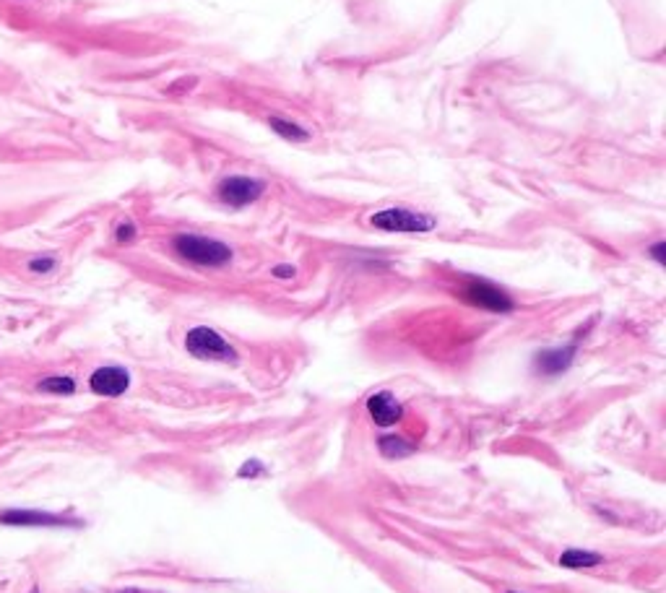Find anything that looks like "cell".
Returning <instances> with one entry per match:
<instances>
[{"label":"cell","mask_w":666,"mask_h":593,"mask_svg":"<svg viewBox=\"0 0 666 593\" xmlns=\"http://www.w3.org/2000/svg\"><path fill=\"white\" fill-rule=\"evenodd\" d=\"M175 253L185 261L195 263V265H209V268H219L232 261V247L211 237H201V234H177Z\"/></svg>","instance_id":"1"},{"label":"cell","mask_w":666,"mask_h":593,"mask_svg":"<svg viewBox=\"0 0 666 593\" xmlns=\"http://www.w3.org/2000/svg\"><path fill=\"white\" fill-rule=\"evenodd\" d=\"M185 349L195 359L203 362H237V351L232 344H227L219 333L209 328V326H198L185 336Z\"/></svg>","instance_id":"2"},{"label":"cell","mask_w":666,"mask_h":593,"mask_svg":"<svg viewBox=\"0 0 666 593\" xmlns=\"http://www.w3.org/2000/svg\"><path fill=\"white\" fill-rule=\"evenodd\" d=\"M369 224L375 229H383V232H406V234H414V232H432L438 227V219L430 216V213H420V211L411 209H383L378 213L369 216Z\"/></svg>","instance_id":"3"},{"label":"cell","mask_w":666,"mask_h":593,"mask_svg":"<svg viewBox=\"0 0 666 593\" xmlns=\"http://www.w3.org/2000/svg\"><path fill=\"white\" fill-rule=\"evenodd\" d=\"M264 192H265L264 180H255V177L247 175H232L224 177V180L219 182L216 195H219L222 203H227L232 209H243V206L255 203Z\"/></svg>","instance_id":"4"},{"label":"cell","mask_w":666,"mask_h":593,"mask_svg":"<svg viewBox=\"0 0 666 593\" xmlns=\"http://www.w3.org/2000/svg\"><path fill=\"white\" fill-rule=\"evenodd\" d=\"M463 299L473 307H482V310H490V313H510L515 307V302L500 286L482 279H472L463 286Z\"/></svg>","instance_id":"5"},{"label":"cell","mask_w":666,"mask_h":593,"mask_svg":"<svg viewBox=\"0 0 666 593\" xmlns=\"http://www.w3.org/2000/svg\"><path fill=\"white\" fill-rule=\"evenodd\" d=\"M0 524L3 525H36V528H73V525H84L76 518H66V515H55L47 510H3L0 513Z\"/></svg>","instance_id":"6"},{"label":"cell","mask_w":666,"mask_h":593,"mask_svg":"<svg viewBox=\"0 0 666 593\" xmlns=\"http://www.w3.org/2000/svg\"><path fill=\"white\" fill-rule=\"evenodd\" d=\"M88 388L97 393V396H107V399H115V396H123L125 390L130 388V375L125 367H99L91 372L88 378Z\"/></svg>","instance_id":"7"},{"label":"cell","mask_w":666,"mask_h":593,"mask_svg":"<svg viewBox=\"0 0 666 593\" xmlns=\"http://www.w3.org/2000/svg\"><path fill=\"white\" fill-rule=\"evenodd\" d=\"M368 414L378 427H390V424L401 421L403 406L390 393L380 390V393H375V396L368 399Z\"/></svg>","instance_id":"8"},{"label":"cell","mask_w":666,"mask_h":593,"mask_svg":"<svg viewBox=\"0 0 666 593\" xmlns=\"http://www.w3.org/2000/svg\"><path fill=\"white\" fill-rule=\"evenodd\" d=\"M573 359H576V344H570V347H557V349H544L539 351L536 357H534V367H536V372L539 375H560L565 372L567 367L573 365Z\"/></svg>","instance_id":"9"},{"label":"cell","mask_w":666,"mask_h":593,"mask_svg":"<svg viewBox=\"0 0 666 593\" xmlns=\"http://www.w3.org/2000/svg\"><path fill=\"white\" fill-rule=\"evenodd\" d=\"M268 125H271V130L284 140H292V143H299V140H307L310 139V130H305L302 125L292 120H284V118H268Z\"/></svg>","instance_id":"10"},{"label":"cell","mask_w":666,"mask_h":593,"mask_svg":"<svg viewBox=\"0 0 666 593\" xmlns=\"http://www.w3.org/2000/svg\"><path fill=\"white\" fill-rule=\"evenodd\" d=\"M604 559L601 555H594V552H586V549H567L560 555V565L562 567H570V570H583V567H597L601 565Z\"/></svg>","instance_id":"11"},{"label":"cell","mask_w":666,"mask_h":593,"mask_svg":"<svg viewBox=\"0 0 666 593\" xmlns=\"http://www.w3.org/2000/svg\"><path fill=\"white\" fill-rule=\"evenodd\" d=\"M380 453L386 455V458H403V455H411L414 453V448L406 442V440H401V437H393V435H386V437H380Z\"/></svg>","instance_id":"12"},{"label":"cell","mask_w":666,"mask_h":593,"mask_svg":"<svg viewBox=\"0 0 666 593\" xmlns=\"http://www.w3.org/2000/svg\"><path fill=\"white\" fill-rule=\"evenodd\" d=\"M42 393H60V396H70L76 393V380L73 378H45L36 385Z\"/></svg>","instance_id":"13"},{"label":"cell","mask_w":666,"mask_h":593,"mask_svg":"<svg viewBox=\"0 0 666 593\" xmlns=\"http://www.w3.org/2000/svg\"><path fill=\"white\" fill-rule=\"evenodd\" d=\"M29 268L35 271V274H50L55 268V258L50 255H45V258H35V261H29Z\"/></svg>","instance_id":"14"},{"label":"cell","mask_w":666,"mask_h":593,"mask_svg":"<svg viewBox=\"0 0 666 593\" xmlns=\"http://www.w3.org/2000/svg\"><path fill=\"white\" fill-rule=\"evenodd\" d=\"M115 240L118 243H130V240H136V227L130 224V222H123L118 232H115Z\"/></svg>","instance_id":"15"},{"label":"cell","mask_w":666,"mask_h":593,"mask_svg":"<svg viewBox=\"0 0 666 593\" xmlns=\"http://www.w3.org/2000/svg\"><path fill=\"white\" fill-rule=\"evenodd\" d=\"M258 473H264V463L261 461H247L245 466L240 469V479H245V476H258Z\"/></svg>","instance_id":"16"},{"label":"cell","mask_w":666,"mask_h":593,"mask_svg":"<svg viewBox=\"0 0 666 593\" xmlns=\"http://www.w3.org/2000/svg\"><path fill=\"white\" fill-rule=\"evenodd\" d=\"M271 274H274L276 279H292V276H295L297 271H295V265H286V263H284V265H276V268H274Z\"/></svg>","instance_id":"17"},{"label":"cell","mask_w":666,"mask_h":593,"mask_svg":"<svg viewBox=\"0 0 666 593\" xmlns=\"http://www.w3.org/2000/svg\"><path fill=\"white\" fill-rule=\"evenodd\" d=\"M650 255L656 263H666V243H656L650 247Z\"/></svg>","instance_id":"18"},{"label":"cell","mask_w":666,"mask_h":593,"mask_svg":"<svg viewBox=\"0 0 666 593\" xmlns=\"http://www.w3.org/2000/svg\"><path fill=\"white\" fill-rule=\"evenodd\" d=\"M32 593H39V588H35V591H32Z\"/></svg>","instance_id":"19"},{"label":"cell","mask_w":666,"mask_h":593,"mask_svg":"<svg viewBox=\"0 0 666 593\" xmlns=\"http://www.w3.org/2000/svg\"><path fill=\"white\" fill-rule=\"evenodd\" d=\"M510 593H515V591H510Z\"/></svg>","instance_id":"20"}]
</instances>
